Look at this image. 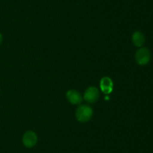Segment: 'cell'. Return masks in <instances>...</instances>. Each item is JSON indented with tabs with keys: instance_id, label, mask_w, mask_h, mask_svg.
I'll list each match as a JSON object with an SVG mask.
<instances>
[{
	"instance_id": "obj_1",
	"label": "cell",
	"mask_w": 153,
	"mask_h": 153,
	"mask_svg": "<svg viewBox=\"0 0 153 153\" xmlns=\"http://www.w3.org/2000/svg\"><path fill=\"white\" fill-rule=\"evenodd\" d=\"M94 111L90 106L87 104L80 105L76 111V117L78 121L81 122H86L89 121L93 116Z\"/></svg>"
},
{
	"instance_id": "obj_8",
	"label": "cell",
	"mask_w": 153,
	"mask_h": 153,
	"mask_svg": "<svg viewBox=\"0 0 153 153\" xmlns=\"http://www.w3.org/2000/svg\"><path fill=\"white\" fill-rule=\"evenodd\" d=\"M1 41H2V35H1V34L0 33V44L1 43Z\"/></svg>"
},
{
	"instance_id": "obj_4",
	"label": "cell",
	"mask_w": 153,
	"mask_h": 153,
	"mask_svg": "<svg viewBox=\"0 0 153 153\" xmlns=\"http://www.w3.org/2000/svg\"><path fill=\"white\" fill-rule=\"evenodd\" d=\"M37 142V136L32 130H28L22 136V142L25 146L28 148H31L34 146Z\"/></svg>"
},
{
	"instance_id": "obj_6",
	"label": "cell",
	"mask_w": 153,
	"mask_h": 153,
	"mask_svg": "<svg viewBox=\"0 0 153 153\" xmlns=\"http://www.w3.org/2000/svg\"><path fill=\"white\" fill-rule=\"evenodd\" d=\"M67 98L73 104H79L82 101V96L78 91L74 89L69 90L67 92Z\"/></svg>"
},
{
	"instance_id": "obj_3",
	"label": "cell",
	"mask_w": 153,
	"mask_h": 153,
	"mask_svg": "<svg viewBox=\"0 0 153 153\" xmlns=\"http://www.w3.org/2000/svg\"><path fill=\"white\" fill-rule=\"evenodd\" d=\"M100 97L99 89L95 86H90L85 90L84 94V99L90 104H94L98 100Z\"/></svg>"
},
{
	"instance_id": "obj_2",
	"label": "cell",
	"mask_w": 153,
	"mask_h": 153,
	"mask_svg": "<svg viewBox=\"0 0 153 153\" xmlns=\"http://www.w3.org/2000/svg\"><path fill=\"white\" fill-rule=\"evenodd\" d=\"M151 58L150 51L146 47H140L135 53V61L139 65H146Z\"/></svg>"
},
{
	"instance_id": "obj_7",
	"label": "cell",
	"mask_w": 153,
	"mask_h": 153,
	"mask_svg": "<svg viewBox=\"0 0 153 153\" xmlns=\"http://www.w3.org/2000/svg\"><path fill=\"white\" fill-rule=\"evenodd\" d=\"M132 42L134 45L137 47H142L145 43V37L142 32L136 31L132 34Z\"/></svg>"
},
{
	"instance_id": "obj_5",
	"label": "cell",
	"mask_w": 153,
	"mask_h": 153,
	"mask_svg": "<svg viewBox=\"0 0 153 153\" xmlns=\"http://www.w3.org/2000/svg\"><path fill=\"white\" fill-rule=\"evenodd\" d=\"M113 81L108 76H104L100 80V88L104 94H108L113 91Z\"/></svg>"
}]
</instances>
